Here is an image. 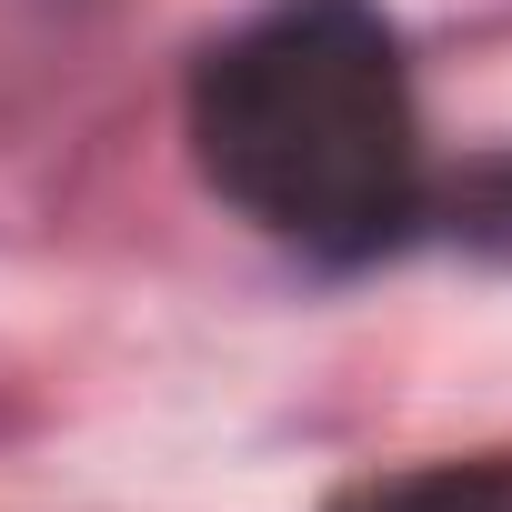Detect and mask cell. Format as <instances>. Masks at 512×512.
I'll return each mask as SVG.
<instances>
[{"instance_id":"2","label":"cell","mask_w":512,"mask_h":512,"mask_svg":"<svg viewBox=\"0 0 512 512\" xmlns=\"http://www.w3.org/2000/svg\"><path fill=\"white\" fill-rule=\"evenodd\" d=\"M332 512H512V452H482V462H422V472H382V482H352Z\"/></svg>"},{"instance_id":"1","label":"cell","mask_w":512,"mask_h":512,"mask_svg":"<svg viewBox=\"0 0 512 512\" xmlns=\"http://www.w3.org/2000/svg\"><path fill=\"white\" fill-rule=\"evenodd\" d=\"M201 181L302 262H382L422 221V111L372 0H272L191 71Z\"/></svg>"},{"instance_id":"3","label":"cell","mask_w":512,"mask_h":512,"mask_svg":"<svg viewBox=\"0 0 512 512\" xmlns=\"http://www.w3.org/2000/svg\"><path fill=\"white\" fill-rule=\"evenodd\" d=\"M462 231L492 241V251H512V171H482V181L462 191Z\"/></svg>"}]
</instances>
